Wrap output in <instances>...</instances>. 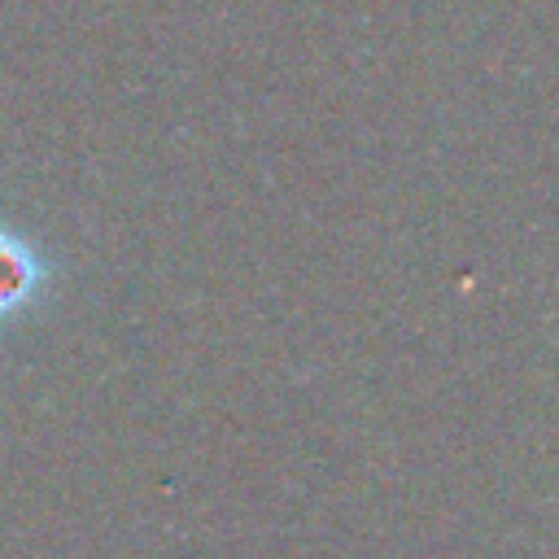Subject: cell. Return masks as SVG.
<instances>
[{
	"mask_svg": "<svg viewBox=\"0 0 559 559\" xmlns=\"http://www.w3.org/2000/svg\"><path fill=\"white\" fill-rule=\"evenodd\" d=\"M39 288H44V262H39V253L22 236H13V231L0 227V319L26 310L39 297Z\"/></svg>",
	"mask_w": 559,
	"mask_h": 559,
	"instance_id": "obj_1",
	"label": "cell"
}]
</instances>
